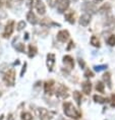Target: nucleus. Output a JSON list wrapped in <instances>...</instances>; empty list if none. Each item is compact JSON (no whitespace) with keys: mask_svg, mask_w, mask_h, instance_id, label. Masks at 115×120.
I'll return each instance as SVG.
<instances>
[{"mask_svg":"<svg viewBox=\"0 0 115 120\" xmlns=\"http://www.w3.org/2000/svg\"><path fill=\"white\" fill-rule=\"evenodd\" d=\"M84 76H86V77H93L94 74H93V72L90 69H88L86 72H84Z\"/></svg>","mask_w":115,"mask_h":120,"instance_id":"28","label":"nucleus"},{"mask_svg":"<svg viewBox=\"0 0 115 120\" xmlns=\"http://www.w3.org/2000/svg\"><path fill=\"white\" fill-rule=\"evenodd\" d=\"M40 25L44 26H52V25H55V23H54L50 19H44L40 22Z\"/></svg>","mask_w":115,"mask_h":120,"instance_id":"21","label":"nucleus"},{"mask_svg":"<svg viewBox=\"0 0 115 120\" xmlns=\"http://www.w3.org/2000/svg\"><path fill=\"white\" fill-rule=\"evenodd\" d=\"M91 22V14L89 13H84L80 17V25L83 26H88Z\"/></svg>","mask_w":115,"mask_h":120,"instance_id":"12","label":"nucleus"},{"mask_svg":"<svg viewBox=\"0 0 115 120\" xmlns=\"http://www.w3.org/2000/svg\"><path fill=\"white\" fill-rule=\"evenodd\" d=\"M33 7L35 8L36 10L38 11L39 14L41 15H44L46 13V6L43 3L42 0H33Z\"/></svg>","mask_w":115,"mask_h":120,"instance_id":"3","label":"nucleus"},{"mask_svg":"<svg viewBox=\"0 0 115 120\" xmlns=\"http://www.w3.org/2000/svg\"><path fill=\"white\" fill-rule=\"evenodd\" d=\"M104 0H94V3H101Z\"/></svg>","mask_w":115,"mask_h":120,"instance_id":"33","label":"nucleus"},{"mask_svg":"<svg viewBox=\"0 0 115 120\" xmlns=\"http://www.w3.org/2000/svg\"><path fill=\"white\" fill-rule=\"evenodd\" d=\"M54 85H55V82H54V80H52V79L47 80V82H45L44 91L47 95H52V93L54 92Z\"/></svg>","mask_w":115,"mask_h":120,"instance_id":"9","label":"nucleus"},{"mask_svg":"<svg viewBox=\"0 0 115 120\" xmlns=\"http://www.w3.org/2000/svg\"><path fill=\"white\" fill-rule=\"evenodd\" d=\"M47 3L49 4L50 7H54L57 3V0H47Z\"/></svg>","mask_w":115,"mask_h":120,"instance_id":"27","label":"nucleus"},{"mask_svg":"<svg viewBox=\"0 0 115 120\" xmlns=\"http://www.w3.org/2000/svg\"><path fill=\"white\" fill-rule=\"evenodd\" d=\"M63 63L68 69H72L74 68V60L70 55H65L63 57Z\"/></svg>","mask_w":115,"mask_h":120,"instance_id":"10","label":"nucleus"},{"mask_svg":"<svg viewBox=\"0 0 115 120\" xmlns=\"http://www.w3.org/2000/svg\"><path fill=\"white\" fill-rule=\"evenodd\" d=\"M23 28H26V22L23 20H20L17 23V31H22V30H23Z\"/></svg>","mask_w":115,"mask_h":120,"instance_id":"26","label":"nucleus"},{"mask_svg":"<svg viewBox=\"0 0 115 120\" xmlns=\"http://www.w3.org/2000/svg\"><path fill=\"white\" fill-rule=\"evenodd\" d=\"M106 67H107V65H100V66H95V70L100 71V70L104 69V68H106Z\"/></svg>","mask_w":115,"mask_h":120,"instance_id":"29","label":"nucleus"},{"mask_svg":"<svg viewBox=\"0 0 115 120\" xmlns=\"http://www.w3.org/2000/svg\"><path fill=\"white\" fill-rule=\"evenodd\" d=\"M94 101H95L96 103L104 104L105 102L107 101V99H105L104 97H102V96H99V95H95V96H94Z\"/></svg>","mask_w":115,"mask_h":120,"instance_id":"19","label":"nucleus"},{"mask_svg":"<svg viewBox=\"0 0 115 120\" xmlns=\"http://www.w3.org/2000/svg\"><path fill=\"white\" fill-rule=\"evenodd\" d=\"M81 88H83V92L86 95H90L91 91H92V83H91L89 80L87 82H84L81 83Z\"/></svg>","mask_w":115,"mask_h":120,"instance_id":"14","label":"nucleus"},{"mask_svg":"<svg viewBox=\"0 0 115 120\" xmlns=\"http://www.w3.org/2000/svg\"><path fill=\"white\" fill-rule=\"evenodd\" d=\"M64 17L69 23H74V22H75V15H74V12L72 10L66 11L65 14H64Z\"/></svg>","mask_w":115,"mask_h":120,"instance_id":"15","label":"nucleus"},{"mask_svg":"<svg viewBox=\"0 0 115 120\" xmlns=\"http://www.w3.org/2000/svg\"><path fill=\"white\" fill-rule=\"evenodd\" d=\"M110 9H111V6L107 3V4H104L102 7H100L99 11H100V13H104V12H108V11H110Z\"/></svg>","mask_w":115,"mask_h":120,"instance_id":"24","label":"nucleus"},{"mask_svg":"<svg viewBox=\"0 0 115 120\" xmlns=\"http://www.w3.org/2000/svg\"><path fill=\"white\" fill-rule=\"evenodd\" d=\"M2 5H3V0H0V8L2 7Z\"/></svg>","mask_w":115,"mask_h":120,"instance_id":"34","label":"nucleus"},{"mask_svg":"<svg viewBox=\"0 0 115 120\" xmlns=\"http://www.w3.org/2000/svg\"><path fill=\"white\" fill-rule=\"evenodd\" d=\"M3 80L6 86H13L14 83H15V70L14 69L7 70L3 75Z\"/></svg>","mask_w":115,"mask_h":120,"instance_id":"2","label":"nucleus"},{"mask_svg":"<svg viewBox=\"0 0 115 120\" xmlns=\"http://www.w3.org/2000/svg\"><path fill=\"white\" fill-rule=\"evenodd\" d=\"M73 1H77V0H73Z\"/></svg>","mask_w":115,"mask_h":120,"instance_id":"35","label":"nucleus"},{"mask_svg":"<svg viewBox=\"0 0 115 120\" xmlns=\"http://www.w3.org/2000/svg\"><path fill=\"white\" fill-rule=\"evenodd\" d=\"M27 19H28V22L31 23V25H37L38 23V19L33 11H29V12L27 13Z\"/></svg>","mask_w":115,"mask_h":120,"instance_id":"13","label":"nucleus"},{"mask_svg":"<svg viewBox=\"0 0 115 120\" xmlns=\"http://www.w3.org/2000/svg\"><path fill=\"white\" fill-rule=\"evenodd\" d=\"M91 44H92L94 47L99 48L100 47V41H99V39L97 38L96 36H93V37L91 38Z\"/></svg>","mask_w":115,"mask_h":120,"instance_id":"20","label":"nucleus"},{"mask_svg":"<svg viewBox=\"0 0 115 120\" xmlns=\"http://www.w3.org/2000/svg\"><path fill=\"white\" fill-rule=\"evenodd\" d=\"M20 118H22V120H33V116L29 112H23L20 115Z\"/></svg>","mask_w":115,"mask_h":120,"instance_id":"22","label":"nucleus"},{"mask_svg":"<svg viewBox=\"0 0 115 120\" xmlns=\"http://www.w3.org/2000/svg\"><path fill=\"white\" fill-rule=\"evenodd\" d=\"M103 79H104V82H105L106 85L108 86V88L111 89L112 88V82H111V75H110V73H109V72L104 73V75H103Z\"/></svg>","mask_w":115,"mask_h":120,"instance_id":"16","label":"nucleus"},{"mask_svg":"<svg viewBox=\"0 0 115 120\" xmlns=\"http://www.w3.org/2000/svg\"><path fill=\"white\" fill-rule=\"evenodd\" d=\"M73 99H74V101L77 102V104L80 106V105L81 104V99H83V96H81V94L80 92H77V91H75V92H73Z\"/></svg>","mask_w":115,"mask_h":120,"instance_id":"17","label":"nucleus"},{"mask_svg":"<svg viewBox=\"0 0 115 120\" xmlns=\"http://www.w3.org/2000/svg\"><path fill=\"white\" fill-rule=\"evenodd\" d=\"M69 4H70L69 0H57V3H56L57 10H58L60 13L65 12V11L68 9Z\"/></svg>","mask_w":115,"mask_h":120,"instance_id":"4","label":"nucleus"},{"mask_svg":"<svg viewBox=\"0 0 115 120\" xmlns=\"http://www.w3.org/2000/svg\"><path fill=\"white\" fill-rule=\"evenodd\" d=\"M38 115H39L40 120H51V118H52L51 113L47 109H45V108H39Z\"/></svg>","mask_w":115,"mask_h":120,"instance_id":"7","label":"nucleus"},{"mask_svg":"<svg viewBox=\"0 0 115 120\" xmlns=\"http://www.w3.org/2000/svg\"><path fill=\"white\" fill-rule=\"evenodd\" d=\"M14 31V22L13 20H9L6 26H5L4 28V32H3V37L4 38H9L11 35H12V33Z\"/></svg>","mask_w":115,"mask_h":120,"instance_id":"6","label":"nucleus"},{"mask_svg":"<svg viewBox=\"0 0 115 120\" xmlns=\"http://www.w3.org/2000/svg\"><path fill=\"white\" fill-rule=\"evenodd\" d=\"M55 64V55L53 53L47 54V67L49 71H52L53 66Z\"/></svg>","mask_w":115,"mask_h":120,"instance_id":"11","label":"nucleus"},{"mask_svg":"<svg viewBox=\"0 0 115 120\" xmlns=\"http://www.w3.org/2000/svg\"><path fill=\"white\" fill-rule=\"evenodd\" d=\"M56 95L58 96L59 98H62V99H65L67 98L69 94H68V88L65 86L64 85H60L57 86V90H56Z\"/></svg>","mask_w":115,"mask_h":120,"instance_id":"5","label":"nucleus"},{"mask_svg":"<svg viewBox=\"0 0 115 120\" xmlns=\"http://www.w3.org/2000/svg\"><path fill=\"white\" fill-rule=\"evenodd\" d=\"M69 36L70 35H69V32L67 30H61L57 33V40L61 43H65L69 39Z\"/></svg>","mask_w":115,"mask_h":120,"instance_id":"8","label":"nucleus"},{"mask_svg":"<svg viewBox=\"0 0 115 120\" xmlns=\"http://www.w3.org/2000/svg\"><path fill=\"white\" fill-rule=\"evenodd\" d=\"M17 50H19L20 52H23V45L19 44V47H17Z\"/></svg>","mask_w":115,"mask_h":120,"instance_id":"31","label":"nucleus"},{"mask_svg":"<svg viewBox=\"0 0 115 120\" xmlns=\"http://www.w3.org/2000/svg\"><path fill=\"white\" fill-rule=\"evenodd\" d=\"M104 88H105V86H104V83H103L102 82H97V83H96V90H97V92L104 93Z\"/></svg>","mask_w":115,"mask_h":120,"instance_id":"23","label":"nucleus"},{"mask_svg":"<svg viewBox=\"0 0 115 120\" xmlns=\"http://www.w3.org/2000/svg\"><path fill=\"white\" fill-rule=\"evenodd\" d=\"M26 66H27V64L25 63V64H23V69L22 70V73H20V75H23V72H25V71H26Z\"/></svg>","mask_w":115,"mask_h":120,"instance_id":"32","label":"nucleus"},{"mask_svg":"<svg viewBox=\"0 0 115 120\" xmlns=\"http://www.w3.org/2000/svg\"><path fill=\"white\" fill-rule=\"evenodd\" d=\"M62 108H63V112H64V114L67 117H69V118L80 119L81 117L80 111L78 110L72 103H70V102H64L62 105Z\"/></svg>","mask_w":115,"mask_h":120,"instance_id":"1","label":"nucleus"},{"mask_svg":"<svg viewBox=\"0 0 115 120\" xmlns=\"http://www.w3.org/2000/svg\"><path fill=\"white\" fill-rule=\"evenodd\" d=\"M37 48L35 46H33V45H30L29 46V57L30 58H33V57H35V55L37 54Z\"/></svg>","mask_w":115,"mask_h":120,"instance_id":"18","label":"nucleus"},{"mask_svg":"<svg viewBox=\"0 0 115 120\" xmlns=\"http://www.w3.org/2000/svg\"><path fill=\"white\" fill-rule=\"evenodd\" d=\"M107 44H109L110 46H114L115 45V35H111L110 37L107 39Z\"/></svg>","mask_w":115,"mask_h":120,"instance_id":"25","label":"nucleus"},{"mask_svg":"<svg viewBox=\"0 0 115 120\" xmlns=\"http://www.w3.org/2000/svg\"><path fill=\"white\" fill-rule=\"evenodd\" d=\"M78 63H80V66L81 67V68H84V60L83 59H78Z\"/></svg>","mask_w":115,"mask_h":120,"instance_id":"30","label":"nucleus"}]
</instances>
